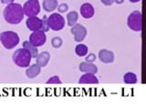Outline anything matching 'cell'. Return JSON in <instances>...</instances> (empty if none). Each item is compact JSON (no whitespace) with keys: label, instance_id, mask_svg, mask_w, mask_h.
I'll list each match as a JSON object with an SVG mask.
<instances>
[{"label":"cell","instance_id":"cell-1","mask_svg":"<svg viewBox=\"0 0 146 109\" xmlns=\"http://www.w3.org/2000/svg\"><path fill=\"white\" fill-rule=\"evenodd\" d=\"M4 19L10 25H18L25 16L23 7L18 3H11L7 5L3 11Z\"/></svg>","mask_w":146,"mask_h":109},{"label":"cell","instance_id":"cell-2","mask_svg":"<svg viewBox=\"0 0 146 109\" xmlns=\"http://www.w3.org/2000/svg\"><path fill=\"white\" fill-rule=\"evenodd\" d=\"M31 58H32L31 54L29 53V50H27L24 47L17 49L12 56L13 62L18 67H22V68L29 66L31 63Z\"/></svg>","mask_w":146,"mask_h":109},{"label":"cell","instance_id":"cell-3","mask_svg":"<svg viewBox=\"0 0 146 109\" xmlns=\"http://www.w3.org/2000/svg\"><path fill=\"white\" fill-rule=\"evenodd\" d=\"M19 36L14 31H5L0 34V42L6 49H13L19 44Z\"/></svg>","mask_w":146,"mask_h":109},{"label":"cell","instance_id":"cell-4","mask_svg":"<svg viewBox=\"0 0 146 109\" xmlns=\"http://www.w3.org/2000/svg\"><path fill=\"white\" fill-rule=\"evenodd\" d=\"M127 25L129 28L135 32H141L143 27L141 23V13L138 10L131 12L127 19Z\"/></svg>","mask_w":146,"mask_h":109},{"label":"cell","instance_id":"cell-5","mask_svg":"<svg viewBox=\"0 0 146 109\" xmlns=\"http://www.w3.org/2000/svg\"><path fill=\"white\" fill-rule=\"evenodd\" d=\"M49 29L53 31H60L65 26V18L59 13H53L48 17Z\"/></svg>","mask_w":146,"mask_h":109},{"label":"cell","instance_id":"cell-6","mask_svg":"<svg viewBox=\"0 0 146 109\" xmlns=\"http://www.w3.org/2000/svg\"><path fill=\"white\" fill-rule=\"evenodd\" d=\"M25 16L27 17L36 16L40 12V4L38 0H27L23 6Z\"/></svg>","mask_w":146,"mask_h":109},{"label":"cell","instance_id":"cell-7","mask_svg":"<svg viewBox=\"0 0 146 109\" xmlns=\"http://www.w3.org/2000/svg\"><path fill=\"white\" fill-rule=\"evenodd\" d=\"M29 42L36 47H42V45L46 43L47 41V36L44 32L38 30L32 32L31 35H29Z\"/></svg>","mask_w":146,"mask_h":109},{"label":"cell","instance_id":"cell-8","mask_svg":"<svg viewBox=\"0 0 146 109\" xmlns=\"http://www.w3.org/2000/svg\"><path fill=\"white\" fill-rule=\"evenodd\" d=\"M70 33L74 36V40L76 42H82L87 35V29L84 26L80 24H75L73 26H71Z\"/></svg>","mask_w":146,"mask_h":109},{"label":"cell","instance_id":"cell-9","mask_svg":"<svg viewBox=\"0 0 146 109\" xmlns=\"http://www.w3.org/2000/svg\"><path fill=\"white\" fill-rule=\"evenodd\" d=\"M26 25H27V27L30 31L32 32L38 31V30H40L41 28L42 20H41L40 18H38V16H30V17H27V19L26 21Z\"/></svg>","mask_w":146,"mask_h":109},{"label":"cell","instance_id":"cell-10","mask_svg":"<svg viewBox=\"0 0 146 109\" xmlns=\"http://www.w3.org/2000/svg\"><path fill=\"white\" fill-rule=\"evenodd\" d=\"M98 56L100 58V62H102L104 64H111L114 61V58H115L113 52L110 51L108 49L100 50Z\"/></svg>","mask_w":146,"mask_h":109},{"label":"cell","instance_id":"cell-11","mask_svg":"<svg viewBox=\"0 0 146 109\" xmlns=\"http://www.w3.org/2000/svg\"><path fill=\"white\" fill-rule=\"evenodd\" d=\"M94 7L90 3H84L81 5L80 7V15L83 18H86V19H89V18H91L94 16Z\"/></svg>","mask_w":146,"mask_h":109},{"label":"cell","instance_id":"cell-12","mask_svg":"<svg viewBox=\"0 0 146 109\" xmlns=\"http://www.w3.org/2000/svg\"><path fill=\"white\" fill-rule=\"evenodd\" d=\"M35 58H36V63L38 64V66H40L41 67H45L49 62L50 54L47 51H44V52L38 54V56Z\"/></svg>","mask_w":146,"mask_h":109},{"label":"cell","instance_id":"cell-13","mask_svg":"<svg viewBox=\"0 0 146 109\" xmlns=\"http://www.w3.org/2000/svg\"><path fill=\"white\" fill-rule=\"evenodd\" d=\"M80 84H98L99 79L92 73H85V74L80 76L79 80Z\"/></svg>","mask_w":146,"mask_h":109},{"label":"cell","instance_id":"cell-14","mask_svg":"<svg viewBox=\"0 0 146 109\" xmlns=\"http://www.w3.org/2000/svg\"><path fill=\"white\" fill-rule=\"evenodd\" d=\"M41 67L40 66H38V64H34V65H31L30 66H29L27 68L26 70V76L29 77V78L32 79V78H35V77L38 76L40 72H41Z\"/></svg>","mask_w":146,"mask_h":109},{"label":"cell","instance_id":"cell-15","mask_svg":"<svg viewBox=\"0 0 146 109\" xmlns=\"http://www.w3.org/2000/svg\"><path fill=\"white\" fill-rule=\"evenodd\" d=\"M80 72L83 73H92V74H96L98 72V67L95 66L93 63H89V62H82L80 64Z\"/></svg>","mask_w":146,"mask_h":109},{"label":"cell","instance_id":"cell-16","mask_svg":"<svg viewBox=\"0 0 146 109\" xmlns=\"http://www.w3.org/2000/svg\"><path fill=\"white\" fill-rule=\"evenodd\" d=\"M58 0H43L42 7L46 12H53L58 7Z\"/></svg>","mask_w":146,"mask_h":109},{"label":"cell","instance_id":"cell-17","mask_svg":"<svg viewBox=\"0 0 146 109\" xmlns=\"http://www.w3.org/2000/svg\"><path fill=\"white\" fill-rule=\"evenodd\" d=\"M79 19V14L76 11H71L67 15V21L68 26H73L75 24H77V21Z\"/></svg>","mask_w":146,"mask_h":109},{"label":"cell","instance_id":"cell-18","mask_svg":"<svg viewBox=\"0 0 146 109\" xmlns=\"http://www.w3.org/2000/svg\"><path fill=\"white\" fill-rule=\"evenodd\" d=\"M138 79H137V76L134 74V73L131 72H128L123 76V82L125 84L128 85H131V84H136Z\"/></svg>","mask_w":146,"mask_h":109},{"label":"cell","instance_id":"cell-19","mask_svg":"<svg viewBox=\"0 0 146 109\" xmlns=\"http://www.w3.org/2000/svg\"><path fill=\"white\" fill-rule=\"evenodd\" d=\"M23 47L26 48L27 50H29V53L31 54L32 57H36L38 56V47H34L33 45H32L29 41H24V43H23Z\"/></svg>","mask_w":146,"mask_h":109},{"label":"cell","instance_id":"cell-20","mask_svg":"<svg viewBox=\"0 0 146 109\" xmlns=\"http://www.w3.org/2000/svg\"><path fill=\"white\" fill-rule=\"evenodd\" d=\"M89 48L86 45L83 44H79L76 45L75 47V53L78 56H85L88 54Z\"/></svg>","mask_w":146,"mask_h":109},{"label":"cell","instance_id":"cell-21","mask_svg":"<svg viewBox=\"0 0 146 109\" xmlns=\"http://www.w3.org/2000/svg\"><path fill=\"white\" fill-rule=\"evenodd\" d=\"M63 44V40L58 37V36H55L51 39V45L54 48H59Z\"/></svg>","mask_w":146,"mask_h":109},{"label":"cell","instance_id":"cell-22","mask_svg":"<svg viewBox=\"0 0 146 109\" xmlns=\"http://www.w3.org/2000/svg\"><path fill=\"white\" fill-rule=\"evenodd\" d=\"M41 20H42V26H41L40 31L46 33V32H48L49 30V26H48V17L46 16H44Z\"/></svg>","mask_w":146,"mask_h":109},{"label":"cell","instance_id":"cell-23","mask_svg":"<svg viewBox=\"0 0 146 109\" xmlns=\"http://www.w3.org/2000/svg\"><path fill=\"white\" fill-rule=\"evenodd\" d=\"M47 84H61V80L58 76H53L49 77L48 80L47 81Z\"/></svg>","mask_w":146,"mask_h":109},{"label":"cell","instance_id":"cell-24","mask_svg":"<svg viewBox=\"0 0 146 109\" xmlns=\"http://www.w3.org/2000/svg\"><path fill=\"white\" fill-rule=\"evenodd\" d=\"M58 13H66L68 9V4L66 3H62L60 5H58Z\"/></svg>","mask_w":146,"mask_h":109},{"label":"cell","instance_id":"cell-25","mask_svg":"<svg viewBox=\"0 0 146 109\" xmlns=\"http://www.w3.org/2000/svg\"><path fill=\"white\" fill-rule=\"evenodd\" d=\"M96 59H97V56H96V54H93V53H90V54H89L88 56H86L85 60H86V62L93 63V62H95Z\"/></svg>","mask_w":146,"mask_h":109},{"label":"cell","instance_id":"cell-26","mask_svg":"<svg viewBox=\"0 0 146 109\" xmlns=\"http://www.w3.org/2000/svg\"><path fill=\"white\" fill-rule=\"evenodd\" d=\"M100 2L105 5V6H111L114 3V0H100Z\"/></svg>","mask_w":146,"mask_h":109},{"label":"cell","instance_id":"cell-27","mask_svg":"<svg viewBox=\"0 0 146 109\" xmlns=\"http://www.w3.org/2000/svg\"><path fill=\"white\" fill-rule=\"evenodd\" d=\"M0 1H1L2 4L9 5V4H11V3H14V1H15V0H0Z\"/></svg>","mask_w":146,"mask_h":109},{"label":"cell","instance_id":"cell-28","mask_svg":"<svg viewBox=\"0 0 146 109\" xmlns=\"http://www.w3.org/2000/svg\"><path fill=\"white\" fill-rule=\"evenodd\" d=\"M114 2L120 5V4H122L123 2H124V0H114Z\"/></svg>","mask_w":146,"mask_h":109},{"label":"cell","instance_id":"cell-29","mask_svg":"<svg viewBox=\"0 0 146 109\" xmlns=\"http://www.w3.org/2000/svg\"><path fill=\"white\" fill-rule=\"evenodd\" d=\"M129 1H130L131 3H138V2L141 1V0H129Z\"/></svg>","mask_w":146,"mask_h":109}]
</instances>
